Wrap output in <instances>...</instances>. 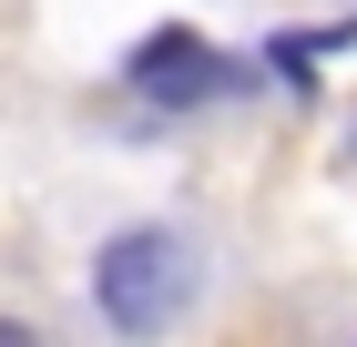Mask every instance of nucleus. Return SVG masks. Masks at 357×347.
<instances>
[{"mask_svg": "<svg viewBox=\"0 0 357 347\" xmlns=\"http://www.w3.org/2000/svg\"><path fill=\"white\" fill-rule=\"evenodd\" d=\"M123 82H133L153 112H194V103H215L235 72L215 61V41H204V31H153V41H133Z\"/></svg>", "mask_w": 357, "mask_h": 347, "instance_id": "nucleus-2", "label": "nucleus"}, {"mask_svg": "<svg viewBox=\"0 0 357 347\" xmlns=\"http://www.w3.org/2000/svg\"><path fill=\"white\" fill-rule=\"evenodd\" d=\"M0 347H41V337H31V327H21V317H0Z\"/></svg>", "mask_w": 357, "mask_h": 347, "instance_id": "nucleus-3", "label": "nucleus"}, {"mask_svg": "<svg viewBox=\"0 0 357 347\" xmlns=\"http://www.w3.org/2000/svg\"><path fill=\"white\" fill-rule=\"evenodd\" d=\"M92 296H102V317L123 327V337H164V327L194 307V245L164 235V225H133V235L102 245Z\"/></svg>", "mask_w": 357, "mask_h": 347, "instance_id": "nucleus-1", "label": "nucleus"}]
</instances>
